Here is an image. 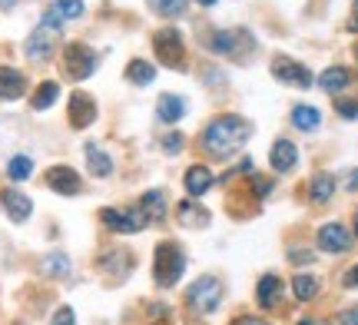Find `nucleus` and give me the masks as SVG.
I'll use <instances>...</instances> for the list:
<instances>
[{"instance_id": "1", "label": "nucleus", "mask_w": 358, "mask_h": 325, "mask_svg": "<svg viewBox=\"0 0 358 325\" xmlns=\"http://www.w3.org/2000/svg\"><path fill=\"white\" fill-rule=\"evenodd\" d=\"M249 136H252V123L236 117V113H226V117H216L203 130V150L213 159H229L232 153L243 150Z\"/></svg>"}, {"instance_id": "2", "label": "nucleus", "mask_w": 358, "mask_h": 325, "mask_svg": "<svg viewBox=\"0 0 358 325\" xmlns=\"http://www.w3.org/2000/svg\"><path fill=\"white\" fill-rule=\"evenodd\" d=\"M182 269H186V256L176 243H159L153 252V279L159 289L176 286L182 279Z\"/></svg>"}, {"instance_id": "3", "label": "nucleus", "mask_w": 358, "mask_h": 325, "mask_svg": "<svg viewBox=\"0 0 358 325\" xmlns=\"http://www.w3.org/2000/svg\"><path fill=\"white\" fill-rule=\"evenodd\" d=\"M222 296H226V282L219 279V275H203V279H196L189 286V292H186V302H189L196 312H216L219 302H222Z\"/></svg>"}, {"instance_id": "4", "label": "nucleus", "mask_w": 358, "mask_h": 325, "mask_svg": "<svg viewBox=\"0 0 358 325\" xmlns=\"http://www.w3.org/2000/svg\"><path fill=\"white\" fill-rule=\"evenodd\" d=\"M153 50L156 57L163 60L166 66H173V70H182L186 66V50H182V37H179V30H173V27H163V30H156L153 34Z\"/></svg>"}, {"instance_id": "5", "label": "nucleus", "mask_w": 358, "mask_h": 325, "mask_svg": "<svg viewBox=\"0 0 358 325\" xmlns=\"http://www.w3.org/2000/svg\"><path fill=\"white\" fill-rule=\"evenodd\" d=\"M252 47H256V40L249 37L245 30H216V34L209 37V50L222 53V57H239V60H243Z\"/></svg>"}, {"instance_id": "6", "label": "nucleus", "mask_w": 358, "mask_h": 325, "mask_svg": "<svg viewBox=\"0 0 358 325\" xmlns=\"http://www.w3.org/2000/svg\"><path fill=\"white\" fill-rule=\"evenodd\" d=\"M272 77L279 80V83H289V87H299V90H308L312 87V70L308 66H302L299 60H292V57H275L272 60Z\"/></svg>"}, {"instance_id": "7", "label": "nucleus", "mask_w": 358, "mask_h": 325, "mask_svg": "<svg viewBox=\"0 0 358 325\" xmlns=\"http://www.w3.org/2000/svg\"><path fill=\"white\" fill-rule=\"evenodd\" d=\"M64 70L70 73V80H87L96 70V53L87 43H70L64 50Z\"/></svg>"}, {"instance_id": "8", "label": "nucleus", "mask_w": 358, "mask_h": 325, "mask_svg": "<svg viewBox=\"0 0 358 325\" xmlns=\"http://www.w3.org/2000/svg\"><path fill=\"white\" fill-rule=\"evenodd\" d=\"M100 219L113 233H140V229H146V222H150L143 216V209H103Z\"/></svg>"}, {"instance_id": "9", "label": "nucleus", "mask_w": 358, "mask_h": 325, "mask_svg": "<svg viewBox=\"0 0 358 325\" xmlns=\"http://www.w3.org/2000/svg\"><path fill=\"white\" fill-rule=\"evenodd\" d=\"M53 43H57V30L50 27H37L30 40H27V57L34 60V64H47L53 57Z\"/></svg>"}, {"instance_id": "10", "label": "nucleus", "mask_w": 358, "mask_h": 325, "mask_svg": "<svg viewBox=\"0 0 358 325\" xmlns=\"http://www.w3.org/2000/svg\"><path fill=\"white\" fill-rule=\"evenodd\" d=\"M47 186H50L53 193L60 196H77L83 189V182H80V173L70 166H50L47 169Z\"/></svg>"}, {"instance_id": "11", "label": "nucleus", "mask_w": 358, "mask_h": 325, "mask_svg": "<svg viewBox=\"0 0 358 325\" xmlns=\"http://www.w3.org/2000/svg\"><path fill=\"white\" fill-rule=\"evenodd\" d=\"M93 120H96V103H93V96L77 90L70 96V127H73V130H87Z\"/></svg>"}, {"instance_id": "12", "label": "nucleus", "mask_w": 358, "mask_h": 325, "mask_svg": "<svg viewBox=\"0 0 358 325\" xmlns=\"http://www.w3.org/2000/svg\"><path fill=\"white\" fill-rule=\"evenodd\" d=\"M319 246L325 252H348L352 249V233H348L342 222H329L319 229Z\"/></svg>"}, {"instance_id": "13", "label": "nucleus", "mask_w": 358, "mask_h": 325, "mask_svg": "<svg viewBox=\"0 0 358 325\" xmlns=\"http://www.w3.org/2000/svg\"><path fill=\"white\" fill-rule=\"evenodd\" d=\"M0 206L7 209V216H10L13 222H27L30 219V212H34L30 196L20 193V189H3V193H0Z\"/></svg>"}, {"instance_id": "14", "label": "nucleus", "mask_w": 358, "mask_h": 325, "mask_svg": "<svg viewBox=\"0 0 358 325\" xmlns=\"http://www.w3.org/2000/svg\"><path fill=\"white\" fill-rule=\"evenodd\" d=\"M268 163H272L275 173H292L295 163H299V150H295L292 140H275L272 153H268Z\"/></svg>"}, {"instance_id": "15", "label": "nucleus", "mask_w": 358, "mask_h": 325, "mask_svg": "<svg viewBox=\"0 0 358 325\" xmlns=\"http://www.w3.org/2000/svg\"><path fill=\"white\" fill-rule=\"evenodd\" d=\"M27 93V77L13 66H0V100H20Z\"/></svg>"}, {"instance_id": "16", "label": "nucleus", "mask_w": 358, "mask_h": 325, "mask_svg": "<svg viewBox=\"0 0 358 325\" xmlns=\"http://www.w3.org/2000/svg\"><path fill=\"white\" fill-rule=\"evenodd\" d=\"M213 182H216V176H213V169L209 166H189L186 169V180H182V186H186V193L189 196H203L213 189Z\"/></svg>"}, {"instance_id": "17", "label": "nucleus", "mask_w": 358, "mask_h": 325, "mask_svg": "<svg viewBox=\"0 0 358 325\" xmlns=\"http://www.w3.org/2000/svg\"><path fill=\"white\" fill-rule=\"evenodd\" d=\"M156 117L163 120V123H179V120L186 117V100L176 96V93H163L156 100Z\"/></svg>"}, {"instance_id": "18", "label": "nucleus", "mask_w": 358, "mask_h": 325, "mask_svg": "<svg viewBox=\"0 0 358 325\" xmlns=\"http://www.w3.org/2000/svg\"><path fill=\"white\" fill-rule=\"evenodd\" d=\"M282 279L279 275H262V279H259V289H256V296H259V305H262V309H275V305H279V296H282Z\"/></svg>"}, {"instance_id": "19", "label": "nucleus", "mask_w": 358, "mask_h": 325, "mask_svg": "<svg viewBox=\"0 0 358 325\" xmlns=\"http://www.w3.org/2000/svg\"><path fill=\"white\" fill-rule=\"evenodd\" d=\"M140 209H143L146 219L163 222L166 219V193H163V189H150V193L140 199Z\"/></svg>"}, {"instance_id": "20", "label": "nucleus", "mask_w": 358, "mask_h": 325, "mask_svg": "<svg viewBox=\"0 0 358 325\" xmlns=\"http://www.w3.org/2000/svg\"><path fill=\"white\" fill-rule=\"evenodd\" d=\"M348 83H352V73H348L345 66H329L325 73L319 77V87L325 93H342V90H348Z\"/></svg>"}, {"instance_id": "21", "label": "nucleus", "mask_w": 358, "mask_h": 325, "mask_svg": "<svg viewBox=\"0 0 358 325\" xmlns=\"http://www.w3.org/2000/svg\"><path fill=\"white\" fill-rule=\"evenodd\" d=\"M83 153H87V163H90V173H93V176H100L103 180V176H110V173H113V159L106 157L96 143H87Z\"/></svg>"}, {"instance_id": "22", "label": "nucleus", "mask_w": 358, "mask_h": 325, "mask_svg": "<svg viewBox=\"0 0 358 325\" xmlns=\"http://www.w3.org/2000/svg\"><path fill=\"white\" fill-rule=\"evenodd\" d=\"M292 123H295V130H319V123H322V113L315 110V106H308V103H299L292 106Z\"/></svg>"}, {"instance_id": "23", "label": "nucleus", "mask_w": 358, "mask_h": 325, "mask_svg": "<svg viewBox=\"0 0 358 325\" xmlns=\"http://www.w3.org/2000/svg\"><path fill=\"white\" fill-rule=\"evenodd\" d=\"M57 96H60V83H53V80H43V83L37 87V93H34L30 106H34L37 113H43V110H50V106L57 103Z\"/></svg>"}, {"instance_id": "24", "label": "nucleus", "mask_w": 358, "mask_h": 325, "mask_svg": "<svg viewBox=\"0 0 358 325\" xmlns=\"http://www.w3.org/2000/svg\"><path fill=\"white\" fill-rule=\"evenodd\" d=\"M308 196H312V203H329L335 196V176L332 173H319L315 180L308 182Z\"/></svg>"}, {"instance_id": "25", "label": "nucleus", "mask_w": 358, "mask_h": 325, "mask_svg": "<svg viewBox=\"0 0 358 325\" xmlns=\"http://www.w3.org/2000/svg\"><path fill=\"white\" fill-rule=\"evenodd\" d=\"M176 212H179V222L189 226V229H203V226H209V212H206V209H196L192 203H179Z\"/></svg>"}, {"instance_id": "26", "label": "nucleus", "mask_w": 358, "mask_h": 325, "mask_svg": "<svg viewBox=\"0 0 358 325\" xmlns=\"http://www.w3.org/2000/svg\"><path fill=\"white\" fill-rule=\"evenodd\" d=\"M156 77V66L150 60H129L127 66V80L129 83H136V87H146V83H153Z\"/></svg>"}, {"instance_id": "27", "label": "nucleus", "mask_w": 358, "mask_h": 325, "mask_svg": "<svg viewBox=\"0 0 358 325\" xmlns=\"http://www.w3.org/2000/svg\"><path fill=\"white\" fill-rule=\"evenodd\" d=\"M40 269H43V275H50V279H66L70 275V259H66L64 252H50L47 259L40 262Z\"/></svg>"}, {"instance_id": "28", "label": "nucleus", "mask_w": 358, "mask_h": 325, "mask_svg": "<svg viewBox=\"0 0 358 325\" xmlns=\"http://www.w3.org/2000/svg\"><path fill=\"white\" fill-rule=\"evenodd\" d=\"M292 292H295V299H315L319 296V279H312V275H295L292 279Z\"/></svg>"}, {"instance_id": "29", "label": "nucleus", "mask_w": 358, "mask_h": 325, "mask_svg": "<svg viewBox=\"0 0 358 325\" xmlns=\"http://www.w3.org/2000/svg\"><path fill=\"white\" fill-rule=\"evenodd\" d=\"M7 176H10L13 182H24L27 176H34V159L30 157H13L10 163H7Z\"/></svg>"}, {"instance_id": "30", "label": "nucleus", "mask_w": 358, "mask_h": 325, "mask_svg": "<svg viewBox=\"0 0 358 325\" xmlns=\"http://www.w3.org/2000/svg\"><path fill=\"white\" fill-rule=\"evenodd\" d=\"M150 10L159 17H179L186 13V0H150Z\"/></svg>"}, {"instance_id": "31", "label": "nucleus", "mask_w": 358, "mask_h": 325, "mask_svg": "<svg viewBox=\"0 0 358 325\" xmlns=\"http://www.w3.org/2000/svg\"><path fill=\"white\" fill-rule=\"evenodd\" d=\"M53 10L60 13L64 20H77V17H83V0H57Z\"/></svg>"}, {"instance_id": "32", "label": "nucleus", "mask_w": 358, "mask_h": 325, "mask_svg": "<svg viewBox=\"0 0 358 325\" xmlns=\"http://www.w3.org/2000/svg\"><path fill=\"white\" fill-rule=\"evenodd\" d=\"M249 193L259 196V199H262V196H268V193H272V180H266V176H252V180H249Z\"/></svg>"}, {"instance_id": "33", "label": "nucleus", "mask_w": 358, "mask_h": 325, "mask_svg": "<svg viewBox=\"0 0 358 325\" xmlns=\"http://www.w3.org/2000/svg\"><path fill=\"white\" fill-rule=\"evenodd\" d=\"M50 325H77V315H73V309H70V305H64V309H57V312H53V322Z\"/></svg>"}, {"instance_id": "34", "label": "nucleus", "mask_w": 358, "mask_h": 325, "mask_svg": "<svg viewBox=\"0 0 358 325\" xmlns=\"http://www.w3.org/2000/svg\"><path fill=\"white\" fill-rule=\"evenodd\" d=\"M335 110H338V117L358 120V103H355V100H338V103H335Z\"/></svg>"}, {"instance_id": "35", "label": "nucleus", "mask_w": 358, "mask_h": 325, "mask_svg": "<svg viewBox=\"0 0 358 325\" xmlns=\"http://www.w3.org/2000/svg\"><path fill=\"white\" fill-rule=\"evenodd\" d=\"M163 150H166V153H179V150H182V133H166V136H163Z\"/></svg>"}, {"instance_id": "36", "label": "nucleus", "mask_w": 358, "mask_h": 325, "mask_svg": "<svg viewBox=\"0 0 358 325\" xmlns=\"http://www.w3.org/2000/svg\"><path fill=\"white\" fill-rule=\"evenodd\" d=\"M335 325H358V305H352V309H345V312H338Z\"/></svg>"}, {"instance_id": "37", "label": "nucleus", "mask_w": 358, "mask_h": 325, "mask_svg": "<svg viewBox=\"0 0 358 325\" xmlns=\"http://www.w3.org/2000/svg\"><path fill=\"white\" fill-rule=\"evenodd\" d=\"M292 262H312V252H302V249H295V252H292Z\"/></svg>"}, {"instance_id": "38", "label": "nucleus", "mask_w": 358, "mask_h": 325, "mask_svg": "<svg viewBox=\"0 0 358 325\" xmlns=\"http://www.w3.org/2000/svg\"><path fill=\"white\" fill-rule=\"evenodd\" d=\"M232 325H268V322H262V319H236Z\"/></svg>"}, {"instance_id": "39", "label": "nucleus", "mask_w": 358, "mask_h": 325, "mask_svg": "<svg viewBox=\"0 0 358 325\" xmlns=\"http://www.w3.org/2000/svg\"><path fill=\"white\" fill-rule=\"evenodd\" d=\"M345 286H358V266H355V269H352V273L345 275Z\"/></svg>"}, {"instance_id": "40", "label": "nucleus", "mask_w": 358, "mask_h": 325, "mask_svg": "<svg viewBox=\"0 0 358 325\" xmlns=\"http://www.w3.org/2000/svg\"><path fill=\"white\" fill-rule=\"evenodd\" d=\"M348 189H358V169H352V173H348Z\"/></svg>"}, {"instance_id": "41", "label": "nucleus", "mask_w": 358, "mask_h": 325, "mask_svg": "<svg viewBox=\"0 0 358 325\" xmlns=\"http://www.w3.org/2000/svg\"><path fill=\"white\" fill-rule=\"evenodd\" d=\"M13 3L17 0H0V10H13Z\"/></svg>"}, {"instance_id": "42", "label": "nucleus", "mask_w": 358, "mask_h": 325, "mask_svg": "<svg viewBox=\"0 0 358 325\" xmlns=\"http://www.w3.org/2000/svg\"><path fill=\"white\" fill-rule=\"evenodd\" d=\"M299 325H329V322H319V319H302Z\"/></svg>"}, {"instance_id": "43", "label": "nucleus", "mask_w": 358, "mask_h": 325, "mask_svg": "<svg viewBox=\"0 0 358 325\" xmlns=\"http://www.w3.org/2000/svg\"><path fill=\"white\" fill-rule=\"evenodd\" d=\"M196 3H203V7H213V3H219V0H196Z\"/></svg>"}, {"instance_id": "44", "label": "nucleus", "mask_w": 358, "mask_h": 325, "mask_svg": "<svg viewBox=\"0 0 358 325\" xmlns=\"http://www.w3.org/2000/svg\"><path fill=\"white\" fill-rule=\"evenodd\" d=\"M355 233H358V216H355Z\"/></svg>"}, {"instance_id": "45", "label": "nucleus", "mask_w": 358, "mask_h": 325, "mask_svg": "<svg viewBox=\"0 0 358 325\" xmlns=\"http://www.w3.org/2000/svg\"><path fill=\"white\" fill-rule=\"evenodd\" d=\"M355 7H358V0H355Z\"/></svg>"}]
</instances>
